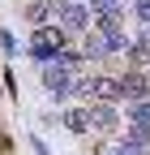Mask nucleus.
<instances>
[{
    "instance_id": "f8f14e48",
    "label": "nucleus",
    "mask_w": 150,
    "mask_h": 155,
    "mask_svg": "<svg viewBox=\"0 0 150 155\" xmlns=\"http://www.w3.org/2000/svg\"><path fill=\"white\" fill-rule=\"evenodd\" d=\"M90 17H107V13H124V0H86Z\"/></svg>"
},
{
    "instance_id": "39448f33",
    "label": "nucleus",
    "mask_w": 150,
    "mask_h": 155,
    "mask_svg": "<svg viewBox=\"0 0 150 155\" xmlns=\"http://www.w3.org/2000/svg\"><path fill=\"white\" fill-rule=\"evenodd\" d=\"M43 69V91H47V99L52 104H64L69 99V69H60V65H56V61H47V65H39Z\"/></svg>"
},
{
    "instance_id": "0eeeda50",
    "label": "nucleus",
    "mask_w": 150,
    "mask_h": 155,
    "mask_svg": "<svg viewBox=\"0 0 150 155\" xmlns=\"http://www.w3.org/2000/svg\"><path fill=\"white\" fill-rule=\"evenodd\" d=\"M90 99H95V104H116V99H120V78L90 73Z\"/></svg>"
},
{
    "instance_id": "4468645a",
    "label": "nucleus",
    "mask_w": 150,
    "mask_h": 155,
    "mask_svg": "<svg viewBox=\"0 0 150 155\" xmlns=\"http://www.w3.org/2000/svg\"><path fill=\"white\" fill-rule=\"evenodd\" d=\"M99 155H150V151H142V147H129V142H120V138H116L111 147H103Z\"/></svg>"
},
{
    "instance_id": "9d476101",
    "label": "nucleus",
    "mask_w": 150,
    "mask_h": 155,
    "mask_svg": "<svg viewBox=\"0 0 150 155\" xmlns=\"http://www.w3.org/2000/svg\"><path fill=\"white\" fill-rule=\"evenodd\" d=\"M22 17H26V22H30L34 30H39V26H52V22H56V13H52V5H47V0H30Z\"/></svg>"
},
{
    "instance_id": "f03ea898",
    "label": "nucleus",
    "mask_w": 150,
    "mask_h": 155,
    "mask_svg": "<svg viewBox=\"0 0 150 155\" xmlns=\"http://www.w3.org/2000/svg\"><path fill=\"white\" fill-rule=\"evenodd\" d=\"M56 26H60L64 35H86L90 26H95V17H90V9H86V0H69V5L56 13Z\"/></svg>"
},
{
    "instance_id": "9b49d317",
    "label": "nucleus",
    "mask_w": 150,
    "mask_h": 155,
    "mask_svg": "<svg viewBox=\"0 0 150 155\" xmlns=\"http://www.w3.org/2000/svg\"><path fill=\"white\" fill-rule=\"evenodd\" d=\"M60 125H64L69 134H90V116H86V108H69V112L60 116Z\"/></svg>"
},
{
    "instance_id": "f257e3e1",
    "label": "nucleus",
    "mask_w": 150,
    "mask_h": 155,
    "mask_svg": "<svg viewBox=\"0 0 150 155\" xmlns=\"http://www.w3.org/2000/svg\"><path fill=\"white\" fill-rule=\"evenodd\" d=\"M64 43H69V35L52 22V26H39V30L30 35V48H26V52H30V61H34V65H47V61H52V56L60 52Z\"/></svg>"
},
{
    "instance_id": "f3484780",
    "label": "nucleus",
    "mask_w": 150,
    "mask_h": 155,
    "mask_svg": "<svg viewBox=\"0 0 150 155\" xmlns=\"http://www.w3.org/2000/svg\"><path fill=\"white\" fill-rule=\"evenodd\" d=\"M5 86H9V95L17 99V78H13V69H5Z\"/></svg>"
},
{
    "instance_id": "dca6fc26",
    "label": "nucleus",
    "mask_w": 150,
    "mask_h": 155,
    "mask_svg": "<svg viewBox=\"0 0 150 155\" xmlns=\"http://www.w3.org/2000/svg\"><path fill=\"white\" fill-rule=\"evenodd\" d=\"M133 17L142 26H150V0H133Z\"/></svg>"
},
{
    "instance_id": "20e7f679",
    "label": "nucleus",
    "mask_w": 150,
    "mask_h": 155,
    "mask_svg": "<svg viewBox=\"0 0 150 155\" xmlns=\"http://www.w3.org/2000/svg\"><path fill=\"white\" fill-rule=\"evenodd\" d=\"M95 30L107 39V48H111V56H124L129 52V43H133V39H129V30L120 26V13H107V17H95Z\"/></svg>"
},
{
    "instance_id": "2eb2a0df",
    "label": "nucleus",
    "mask_w": 150,
    "mask_h": 155,
    "mask_svg": "<svg viewBox=\"0 0 150 155\" xmlns=\"http://www.w3.org/2000/svg\"><path fill=\"white\" fill-rule=\"evenodd\" d=\"M0 52H5V56H17V52H22V43H17L13 30H0Z\"/></svg>"
},
{
    "instance_id": "7ed1b4c3",
    "label": "nucleus",
    "mask_w": 150,
    "mask_h": 155,
    "mask_svg": "<svg viewBox=\"0 0 150 155\" xmlns=\"http://www.w3.org/2000/svg\"><path fill=\"white\" fill-rule=\"evenodd\" d=\"M86 116H90V134H99V138H116V134H120V112H116V104H90Z\"/></svg>"
},
{
    "instance_id": "a211bd4d",
    "label": "nucleus",
    "mask_w": 150,
    "mask_h": 155,
    "mask_svg": "<svg viewBox=\"0 0 150 155\" xmlns=\"http://www.w3.org/2000/svg\"><path fill=\"white\" fill-rule=\"evenodd\" d=\"M30 147H34V155H52V151H47V142H43V138H30Z\"/></svg>"
},
{
    "instance_id": "1a4fd4ad",
    "label": "nucleus",
    "mask_w": 150,
    "mask_h": 155,
    "mask_svg": "<svg viewBox=\"0 0 150 155\" xmlns=\"http://www.w3.org/2000/svg\"><path fill=\"white\" fill-rule=\"evenodd\" d=\"M120 142L150 151V125H142V121H124V129H120Z\"/></svg>"
},
{
    "instance_id": "ddd939ff",
    "label": "nucleus",
    "mask_w": 150,
    "mask_h": 155,
    "mask_svg": "<svg viewBox=\"0 0 150 155\" xmlns=\"http://www.w3.org/2000/svg\"><path fill=\"white\" fill-rule=\"evenodd\" d=\"M129 121L150 125V95H146V99H137V104H129Z\"/></svg>"
},
{
    "instance_id": "6e6552de",
    "label": "nucleus",
    "mask_w": 150,
    "mask_h": 155,
    "mask_svg": "<svg viewBox=\"0 0 150 155\" xmlns=\"http://www.w3.org/2000/svg\"><path fill=\"white\" fill-rule=\"evenodd\" d=\"M77 52H82V61H107V56H111L107 39H103V35H99L95 26H90V30L82 35V48H77Z\"/></svg>"
},
{
    "instance_id": "423d86ee",
    "label": "nucleus",
    "mask_w": 150,
    "mask_h": 155,
    "mask_svg": "<svg viewBox=\"0 0 150 155\" xmlns=\"http://www.w3.org/2000/svg\"><path fill=\"white\" fill-rule=\"evenodd\" d=\"M146 95H150L146 69H124V73H120V99H124V104H137V99H146Z\"/></svg>"
}]
</instances>
